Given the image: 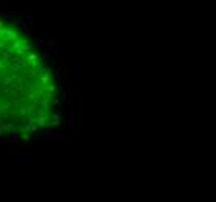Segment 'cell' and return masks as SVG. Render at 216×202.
Here are the masks:
<instances>
[{"label":"cell","instance_id":"4","mask_svg":"<svg viewBox=\"0 0 216 202\" xmlns=\"http://www.w3.org/2000/svg\"><path fill=\"white\" fill-rule=\"evenodd\" d=\"M13 109V103H6V104H0V112H11Z\"/></svg>","mask_w":216,"mask_h":202},{"label":"cell","instance_id":"1","mask_svg":"<svg viewBox=\"0 0 216 202\" xmlns=\"http://www.w3.org/2000/svg\"><path fill=\"white\" fill-rule=\"evenodd\" d=\"M8 163L11 166H25V165H31L33 160L30 155H9Z\"/></svg>","mask_w":216,"mask_h":202},{"label":"cell","instance_id":"11","mask_svg":"<svg viewBox=\"0 0 216 202\" xmlns=\"http://www.w3.org/2000/svg\"><path fill=\"white\" fill-rule=\"evenodd\" d=\"M33 19H34V17H33V16H27V20H28V22H30V24H31V22H33Z\"/></svg>","mask_w":216,"mask_h":202},{"label":"cell","instance_id":"13","mask_svg":"<svg viewBox=\"0 0 216 202\" xmlns=\"http://www.w3.org/2000/svg\"><path fill=\"white\" fill-rule=\"evenodd\" d=\"M3 47H5V42H3V40H2V42H0V51L3 50Z\"/></svg>","mask_w":216,"mask_h":202},{"label":"cell","instance_id":"6","mask_svg":"<svg viewBox=\"0 0 216 202\" xmlns=\"http://www.w3.org/2000/svg\"><path fill=\"white\" fill-rule=\"evenodd\" d=\"M8 36L13 39V40H17V37H19V33H17L16 30H14V31H13V30H9V31H8Z\"/></svg>","mask_w":216,"mask_h":202},{"label":"cell","instance_id":"9","mask_svg":"<svg viewBox=\"0 0 216 202\" xmlns=\"http://www.w3.org/2000/svg\"><path fill=\"white\" fill-rule=\"evenodd\" d=\"M11 131H13V134H17V132H19L20 129L17 128V126H14V124H13V126H11Z\"/></svg>","mask_w":216,"mask_h":202},{"label":"cell","instance_id":"12","mask_svg":"<svg viewBox=\"0 0 216 202\" xmlns=\"http://www.w3.org/2000/svg\"><path fill=\"white\" fill-rule=\"evenodd\" d=\"M3 67H5V64H3V59H0V70H3Z\"/></svg>","mask_w":216,"mask_h":202},{"label":"cell","instance_id":"2","mask_svg":"<svg viewBox=\"0 0 216 202\" xmlns=\"http://www.w3.org/2000/svg\"><path fill=\"white\" fill-rule=\"evenodd\" d=\"M16 79H17V76H16V75H11V76H3V79H2V84H3V86H14Z\"/></svg>","mask_w":216,"mask_h":202},{"label":"cell","instance_id":"14","mask_svg":"<svg viewBox=\"0 0 216 202\" xmlns=\"http://www.w3.org/2000/svg\"><path fill=\"white\" fill-rule=\"evenodd\" d=\"M3 24H5V22H3V20H0V28H2V27H3Z\"/></svg>","mask_w":216,"mask_h":202},{"label":"cell","instance_id":"8","mask_svg":"<svg viewBox=\"0 0 216 202\" xmlns=\"http://www.w3.org/2000/svg\"><path fill=\"white\" fill-rule=\"evenodd\" d=\"M5 19H6V20H14V22L19 20V19H17V17H16L14 14H5Z\"/></svg>","mask_w":216,"mask_h":202},{"label":"cell","instance_id":"3","mask_svg":"<svg viewBox=\"0 0 216 202\" xmlns=\"http://www.w3.org/2000/svg\"><path fill=\"white\" fill-rule=\"evenodd\" d=\"M37 59H39V56L36 53H30L27 56V61H28V65H37Z\"/></svg>","mask_w":216,"mask_h":202},{"label":"cell","instance_id":"10","mask_svg":"<svg viewBox=\"0 0 216 202\" xmlns=\"http://www.w3.org/2000/svg\"><path fill=\"white\" fill-rule=\"evenodd\" d=\"M11 140H13V142H19L20 138H19V135H16V134H13V135H11Z\"/></svg>","mask_w":216,"mask_h":202},{"label":"cell","instance_id":"7","mask_svg":"<svg viewBox=\"0 0 216 202\" xmlns=\"http://www.w3.org/2000/svg\"><path fill=\"white\" fill-rule=\"evenodd\" d=\"M2 58H3V61H11L13 59V55L6 51V53H2Z\"/></svg>","mask_w":216,"mask_h":202},{"label":"cell","instance_id":"5","mask_svg":"<svg viewBox=\"0 0 216 202\" xmlns=\"http://www.w3.org/2000/svg\"><path fill=\"white\" fill-rule=\"evenodd\" d=\"M11 126H13V124H0V137H2V135H5V132H6L8 129H11Z\"/></svg>","mask_w":216,"mask_h":202},{"label":"cell","instance_id":"15","mask_svg":"<svg viewBox=\"0 0 216 202\" xmlns=\"http://www.w3.org/2000/svg\"><path fill=\"white\" fill-rule=\"evenodd\" d=\"M2 14H3V11H2V9H0V16H2Z\"/></svg>","mask_w":216,"mask_h":202}]
</instances>
